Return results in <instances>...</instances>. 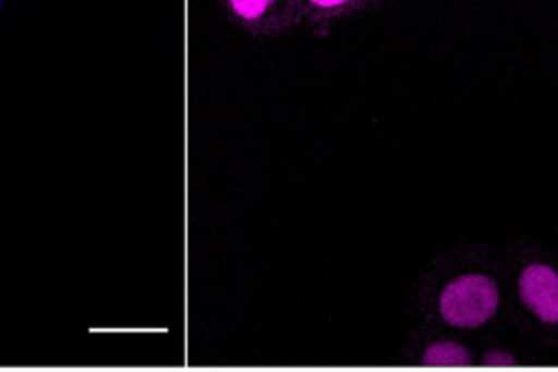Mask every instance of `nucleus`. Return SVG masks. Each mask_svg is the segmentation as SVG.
Wrapping results in <instances>:
<instances>
[{
    "instance_id": "obj_4",
    "label": "nucleus",
    "mask_w": 558,
    "mask_h": 372,
    "mask_svg": "<svg viewBox=\"0 0 558 372\" xmlns=\"http://www.w3.org/2000/svg\"><path fill=\"white\" fill-rule=\"evenodd\" d=\"M469 361H471V357L466 355V350L451 342L429 346L423 357V363H427V365H466Z\"/></svg>"
},
{
    "instance_id": "obj_6",
    "label": "nucleus",
    "mask_w": 558,
    "mask_h": 372,
    "mask_svg": "<svg viewBox=\"0 0 558 372\" xmlns=\"http://www.w3.org/2000/svg\"><path fill=\"white\" fill-rule=\"evenodd\" d=\"M484 363H488V365H506L508 363L510 365V363H514V359L504 352H490L484 357Z\"/></svg>"
},
{
    "instance_id": "obj_5",
    "label": "nucleus",
    "mask_w": 558,
    "mask_h": 372,
    "mask_svg": "<svg viewBox=\"0 0 558 372\" xmlns=\"http://www.w3.org/2000/svg\"><path fill=\"white\" fill-rule=\"evenodd\" d=\"M307 2H310V7L316 9V11H331V9L344 7V4H349V2H353V0H307Z\"/></svg>"
},
{
    "instance_id": "obj_2",
    "label": "nucleus",
    "mask_w": 558,
    "mask_h": 372,
    "mask_svg": "<svg viewBox=\"0 0 558 372\" xmlns=\"http://www.w3.org/2000/svg\"><path fill=\"white\" fill-rule=\"evenodd\" d=\"M233 20L255 35H279L296 22L301 0H227Z\"/></svg>"
},
{
    "instance_id": "obj_7",
    "label": "nucleus",
    "mask_w": 558,
    "mask_h": 372,
    "mask_svg": "<svg viewBox=\"0 0 558 372\" xmlns=\"http://www.w3.org/2000/svg\"><path fill=\"white\" fill-rule=\"evenodd\" d=\"M0 7H2V0H0Z\"/></svg>"
},
{
    "instance_id": "obj_3",
    "label": "nucleus",
    "mask_w": 558,
    "mask_h": 372,
    "mask_svg": "<svg viewBox=\"0 0 558 372\" xmlns=\"http://www.w3.org/2000/svg\"><path fill=\"white\" fill-rule=\"evenodd\" d=\"M523 302L543 320L558 322V274L541 263L527 265L519 278Z\"/></svg>"
},
{
    "instance_id": "obj_1",
    "label": "nucleus",
    "mask_w": 558,
    "mask_h": 372,
    "mask_svg": "<svg viewBox=\"0 0 558 372\" xmlns=\"http://www.w3.org/2000/svg\"><path fill=\"white\" fill-rule=\"evenodd\" d=\"M497 298V287L488 276H460L440 294V315L453 326L473 328L495 313Z\"/></svg>"
}]
</instances>
